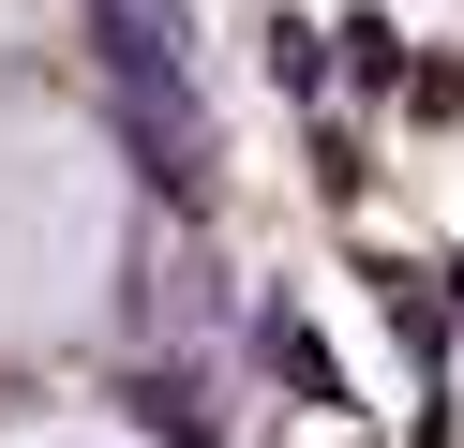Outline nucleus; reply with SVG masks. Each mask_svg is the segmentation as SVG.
Masks as SVG:
<instances>
[{"mask_svg":"<svg viewBox=\"0 0 464 448\" xmlns=\"http://www.w3.org/2000/svg\"><path fill=\"white\" fill-rule=\"evenodd\" d=\"M450 314H464V269H450Z\"/></svg>","mask_w":464,"mask_h":448,"instance_id":"1","label":"nucleus"}]
</instances>
